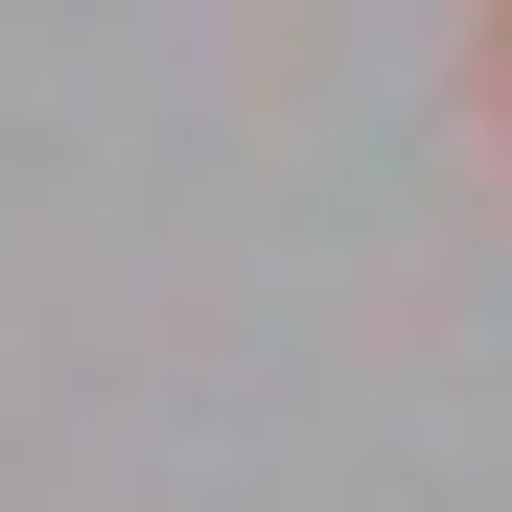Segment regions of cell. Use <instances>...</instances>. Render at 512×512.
Instances as JSON below:
<instances>
[{"mask_svg": "<svg viewBox=\"0 0 512 512\" xmlns=\"http://www.w3.org/2000/svg\"><path fill=\"white\" fill-rule=\"evenodd\" d=\"M489 94H512V0H489Z\"/></svg>", "mask_w": 512, "mask_h": 512, "instance_id": "1", "label": "cell"}]
</instances>
